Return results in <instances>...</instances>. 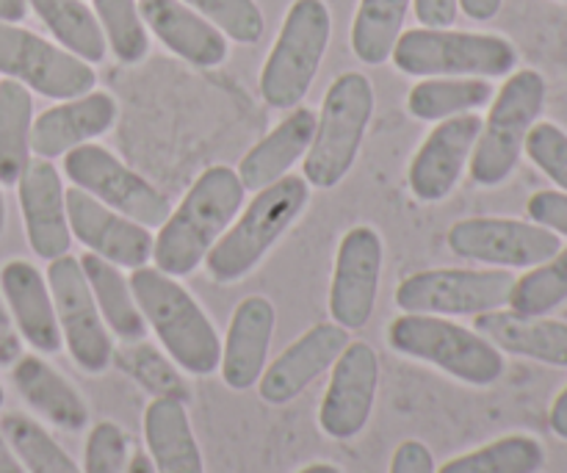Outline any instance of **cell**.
I'll list each match as a JSON object with an SVG mask.
<instances>
[{
	"mask_svg": "<svg viewBox=\"0 0 567 473\" xmlns=\"http://www.w3.org/2000/svg\"><path fill=\"white\" fill-rule=\"evenodd\" d=\"M131 438L116 421H97L86 435L83 473H125Z\"/></svg>",
	"mask_w": 567,
	"mask_h": 473,
	"instance_id": "f35d334b",
	"label": "cell"
},
{
	"mask_svg": "<svg viewBox=\"0 0 567 473\" xmlns=\"http://www.w3.org/2000/svg\"><path fill=\"white\" fill-rule=\"evenodd\" d=\"M241 177L233 166H208L155 236L153 264L169 277H188L244 208Z\"/></svg>",
	"mask_w": 567,
	"mask_h": 473,
	"instance_id": "6da1fadb",
	"label": "cell"
},
{
	"mask_svg": "<svg viewBox=\"0 0 567 473\" xmlns=\"http://www.w3.org/2000/svg\"><path fill=\"white\" fill-rule=\"evenodd\" d=\"M78 260H81L83 277H86L89 288H92V297L97 302V310L103 316L105 327L111 330V336H116L125 343L144 341L147 321H144L136 297H133L131 280L122 275L120 266L109 264V260L94 253H86Z\"/></svg>",
	"mask_w": 567,
	"mask_h": 473,
	"instance_id": "83f0119b",
	"label": "cell"
},
{
	"mask_svg": "<svg viewBox=\"0 0 567 473\" xmlns=\"http://www.w3.org/2000/svg\"><path fill=\"white\" fill-rule=\"evenodd\" d=\"M504 0H460V11L474 22H491L496 20L502 11Z\"/></svg>",
	"mask_w": 567,
	"mask_h": 473,
	"instance_id": "f6af8a7d",
	"label": "cell"
},
{
	"mask_svg": "<svg viewBox=\"0 0 567 473\" xmlns=\"http://www.w3.org/2000/svg\"><path fill=\"white\" fill-rule=\"evenodd\" d=\"M11 380L22 402L44 419L48 424L59 426L64 432H81L89 424L86 399L78 393V388L66 380L61 371H55L48 360L39 354H22L11 366Z\"/></svg>",
	"mask_w": 567,
	"mask_h": 473,
	"instance_id": "d4e9b609",
	"label": "cell"
},
{
	"mask_svg": "<svg viewBox=\"0 0 567 473\" xmlns=\"http://www.w3.org/2000/svg\"><path fill=\"white\" fill-rule=\"evenodd\" d=\"M482 133V116L460 114L452 120L437 122L415 150L408 169L410 192L419 203H441L457 188L471 155H474L476 138Z\"/></svg>",
	"mask_w": 567,
	"mask_h": 473,
	"instance_id": "e0dca14e",
	"label": "cell"
},
{
	"mask_svg": "<svg viewBox=\"0 0 567 473\" xmlns=\"http://www.w3.org/2000/svg\"><path fill=\"white\" fill-rule=\"evenodd\" d=\"M28 14L25 0H0V22H22Z\"/></svg>",
	"mask_w": 567,
	"mask_h": 473,
	"instance_id": "c3c4849f",
	"label": "cell"
},
{
	"mask_svg": "<svg viewBox=\"0 0 567 473\" xmlns=\"http://www.w3.org/2000/svg\"><path fill=\"white\" fill-rule=\"evenodd\" d=\"M524 153L559 192L567 194V133L554 122H535L524 144Z\"/></svg>",
	"mask_w": 567,
	"mask_h": 473,
	"instance_id": "ab89813d",
	"label": "cell"
},
{
	"mask_svg": "<svg viewBox=\"0 0 567 473\" xmlns=\"http://www.w3.org/2000/svg\"><path fill=\"white\" fill-rule=\"evenodd\" d=\"M297 473H343V471L338 469V465H332V463H310Z\"/></svg>",
	"mask_w": 567,
	"mask_h": 473,
	"instance_id": "f907efd6",
	"label": "cell"
},
{
	"mask_svg": "<svg viewBox=\"0 0 567 473\" xmlns=\"http://www.w3.org/2000/svg\"><path fill=\"white\" fill-rule=\"evenodd\" d=\"M0 473H25L22 463L17 460L14 449H11L9 441L3 438V432H0Z\"/></svg>",
	"mask_w": 567,
	"mask_h": 473,
	"instance_id": "7dc6e473",
	"label": "cell"
},
{
	"mask_svg": "<svg viewBox=\"0 0 567 473\" xmlns=\"http://www.w3.org/2000/svg\"><path fill=\"white\" fill-rule=\"evenodd\" d=\"M391 59L413 78H504L518 66V50L498 33L421 25L402 31Z\"/></svg>",
	"mask_w": 567,
	"mask_h": 473,
	"instance_id": "8992f818",
	"label": "cell"
},
{
	"mask_svg": "<svg viewBox=\"0 0 567 473\" xmlns=\"http://www.w3.org/2000/svg\"><path fill=\"white\" fill-rule=\"evenodd\" d=\"M22 358V338L17 332L14 319L9 313V305H6L3 291H0V366L9 369L17 360Z\"/></svg>",
	"mask_w": 567,
	"mask_h": 473,
	"instance_id": "ee69618b",
	"label": "cell"
},
{
	"mask_svg": "<svg viewBox=\"0 0 567 473\" xmlns=\"http://www.w3.org/2000/svg\"><path fill=\"white\" fill-rule=\"evenodd\" d=\"M3 402H6V391H3V382H0V410H3Z\"/></svg>",
	"mask_w": 567,
	"mask_h": 473,
	"instance_id": "f5cc1de1",
	"label": "cell"
},
{
	"mask_svg": "<svg viewBox=\"0 0 567 473\" xmlns=\"http://www.w3.org/2000/svg\"><path fill=\"white\" fill-rule=\"evenodd\" d=\"M474 330L498 352L567 369V325L548 316H520L509 308L474 316Z\"/></svg>",
	"mask_w": 567,
	"mask_h": 473,
	"instance_id": "cb8c5ba5",
	"label": "cell"
},
{
	"mask_svg": "<svg viewBox=\"0 0 567 473\" xmlns=\"http://www.w3.org/2000/svg\"><path fill=\"white\" fill-rule=\"evenodd\" d=\"M324 399L319 408V426L332 441H352L369 426L380 391V358L365 341H349L332 366Z\"/></svg>",
	"mask_w": 567,
	"mask_h": 473,
	"instance_id": "9a60e30c",
	"label": "cell"
},
{
	"mask_svg": "<svg viewBox=\"0 0 567 473\" xmlns=\"http://www.w3.org/2000/svg\"><path fill=\"white\" fill-rule=\"evenodd\" d=\"M183 3L192 6L233 42L255 44L264 37L266 20L255 0H183Z\"/></svg>",
	"mask_w": 567,
	"mask_h": 473,
	"instance_id": "74e56055",
	"label": "cell"
},
{
	"mask_svg": "<svg viewBox=\"0 0 567 473\" xmlns=\"http://www.w3.org/2000/svg\"><path fill=\"white\" fill-rule=\"evenodd\" d=\"M277 327V310L271 299L247 297L238 302L233 310L230 325H227V336L221 341V360L219 374L230 391H249L258 385L260 374L269 366L271 338H275Z\"/></svg>",
	"mask_w": 567,
	"mask_h": 473,
	"instance_id": "ffe728a7",
	"label": "cell"
},
{
	"mask_svg": "<svg viewBox=\"0 0 567 473\" xmlns=\"http://www.w3.org/2000/svg\"><path fill=\"white\" fill-rule=\"evenodd\" d=\"M116 100L109 92H89L81 97L61 100L53 109L42 111L33 120L31 153L37 158H61L70 150L89 144L116 125Z\"/></svg>",
	"mask_w": 567,
	"mask_h": 473,
	"instance_id": "44dd1931",
	"label": "cell"
},
{
	"mask_svg": "<svg viewBox=\"0 0 567 473\" xmlns=\"http://www.w3.org/2000/svg\"><path fill=\"white\" fill-rule=\"evenodd\" d=\"M0 432L14 449L25 473H83L61 443L31 415L6 413L0 419Z\"/></svg>",
	"mask_w": 567,
	"mask_h": 473,
	"instance_id": "836d02e7",
	"label": "cell"
},
{
	"mask_svg": "<svg viewBox=\"0 0 567 473\" xmlns=\"http://www.w3.org/2000/svg\"><path fill=\"white\" fill-rule=\"evenodd\" d=\"M144 452L155 473H205L203 452L188 419L186 402L158 397L144 410Z\"/></svg>",
	"mask_w": 567,
	"mask_h": 473,
	"instance_id": "484cf974",
	"label": "cell"
},
{
	"mask_svg": "<svg viewBox=\"0 0 567 473\" xmlns=\"http://www.w3.org/2000/svg\"><path fill=\"white\" fill-rule=\"evenodd\" d=\"M546 465V449L532 435H504L485 446L443 463L435 473H537Z\"/></svg>",
	"mask_w": 567,
	"mask_h": 473,
	"instance_id": "d6a6232c",
	"label": "cell"
},
{
	"mask_svg": "<svg viewBox=\"0 0 567 473\" xmlns=\"http://www.w3.org/2000/svg\"><path fill=\"white\" fill-rule=\"evenodd\" d=\"M349 347V330L336 321H321L305 330L280 358L271 360L258 380V393L271 408L291 404L302 397L321 374L336 366L343 349Z\"/></svg>",
	"mask_w": 567,
	"mask_h": 473,
	"instance_id": "ac0fdd59",
	"label": "cell"
},
{
	"mask_svg": "<svg viewBox=\"0 0 567 473\" xmlns=\"http://www.w3.org/2000/svg\"><path fill=\"white\" fill-rule=\"evenodd\" d=\"M48 286L70 358L86 374H103L114 360V338L100 316L92 288L83 277L81 260L72 258L70 253L50 260Z\"/></svg>",
	"mask_w": 567,
	"mask_h": 473,
	"instance_id": "4fadbf2b",
	"label": "cell"
},
{
	"mask_svg": "<svg viewBox=\"0 0 567 473\" xmlns=\"http://www.w3.org/2000/svg\"><path fill=\"white\" fill-rule=\"evenodd\" d=\"M6 230V197H3V188H0V236Z\"/></svg>",
	"mask_w": 567,
	"mask_h": 473,
	"instance_id": "816d5d0a",
	"label": "cell"
},
{
	"mask_svg": "<svg viewBox=\"0 0 567 473\" xmlns=\"http://www.w3.org/2000/svg\"><path fill=\"white\" fill-rule=\"evenodd\" d=\"M546 78L537 70L509 72L504 86L491 100V114L482 120L474 155L468 161L471 181L496 188L509 181L520 164L524 144L546 105Z\"/></svg>",
	"mask_w": 567,
	"mask_h": 473,
	"instance_id": "52a82bcc",
	"label": "cell"
},
{
	"mask_svg": "<svg viewBox=\"0 0 567 473\" xmlns=\"http://www.w3.org/2000/svg\"><path fill=\"white\" fill-rule=\"evenodd\" d=\"M64 175L72 186L144 227H161L172 214L169 197L103 144L89 142L70 150L64 155Z\"/></svg>",
	"mask_w": 567,
	"mask_h": 473,
	"instance_id": "30bf717a",
	"label": "cell"
},
{
	"mask_svg": "<svg viewBox=\"0 0 567 473\" xmlns=\"http://www.w3.org/2000/svg\"><path fill=\"white\" fill-rule=\"evenodd\" d=\"M435 471L437 465H435V457H432L430 446L415 441V438L399 443L396 452H393L391 457V469H388V473H435Z\"/></svg>",
	"mask_w": 567,
	"mask_h": 473,
	"instance_id": "b9f144b4",
	"label": "cell"
},
{
	"mask_svg": "<svg viewBox=\"0 0 567 473\" xmlns=\"http://www.w3.org/2000/svg\"><path fill=\"white\" fill-rule=\"evenodd\" d=\"M66 222L70 233L89 249L120 269H138L153 258L155 236L150 227L127 219L78 186L66 188Z\"/></svg>",
	"mask_w": 567,
	"mask_h": 473,
	"instance_id": "2e32d148",
	"label": "cell"
},
{
	"mask_svg": "<svg viewBox=\"0 0 567 473\" xmlns=\"http://www.w3.org/2000/svg\"><path fill=\"white\" fill-rule=\"evenodd\" d=\"M563 3H567V0H563Z\"/></svg>",
	"mask_w": 567,
	"mask_h": 473,
	"instance_id": "db71d44e",
	"label": "cell"
},
{
	"mask_svg": "<svg viewBox=\"0 0 567 473\" xmlns=\"http://www.w3.org/2000/svg\"><path fill=\"white\" fill-rule=\"evenodd\" d=\"M493 94L487 78H426L410 89L408 111L421 122H443L485 109Z\"/></svg>",
	"mask_w": 567,
	"mask_h": 473,
	"instance_id": "f546056e",
	"label": "cell"
},
{
	"mask_svg": "<svg viewBox=\"0 0 567 473\" xmlns=\"http://www.w3.org/2000/svg\"><path fill=\"white\" fill-rule=\"evenodd\" d=\"M449 249L457 258L493 269H532L563 249V236L548 227L507 216H471L449 227Z\"/></svg>",
	"mask_w": 567,
	"mask_h": 473,
	"instance_id": "7c38bea8",
	"label": "cell"
},
{
	"mask_svg": "<svg viewBox=\"0 0 567 473\" xmlns=\"http://www.w3.org/2000/svg\"><path fill=\"white\" fill-rule=\"evenodd\" d=\"M0 72L59 103L89 94L97 83L92 64L17 22H0Z\"/></svg>",
	"mask_w": 567,
	"mask_h": 473,
	"instance_id": "8fae6325",
	"label": "cell"
},
{
	"mask_svg": "<svg viewBox=\"0 0 567 473\" xmlns=\"http://www.w3.org/2000/svg\"><path fill=\"white\" fill-rule=\"evenodd\" d=\"M316 133V114L305 105L291 109V114L275 127L266 138H260L252 150L238 164V177H241L247 192H260L271 186L280 177L288 175L297 161L308 155Z\"/></svg>",
	"mask_w": 567,
	"mask_h": 473,
	"instance_id": "4316f807",
	"label": "cell"
},
{
	"mask_svg": "<svg viewBox=\"0 0 567 473\" xmlns=\"http://www.w3.org/2000/svg\"><path fill=\"white\" fill-rule=\"evenodd\" d=\"M114 358L120 360L122 369H125L144 391L153 393L155 399L172 397L181 399V402L188 399L186 382L181 380V374L175 371L172 360L166 358V354H161L155 347H150V343H125L122 349H114Z\"/></svg>",
	"mask_w": 567,
	"mask_h": 473,
	"instance_id": "8d00e7d4",
	"label": "cell"
},
{
	"mask_svg": "<svg viewBox=\"0 0 567 473\" xmlns=\"http://www.w3.org/2000/svg\"><path fill=\"white\" fill-rule=\"evenodd\" d=\"M526 214L535 225L548 227L557 236L567 238V194L559 188H543L535 192L526 203Z\"/></svg>",
	"mask_w": 567,
	"mask_h": 473,
	"instance_id": "60d3db41",
	"label": "cell"
},
{
	"mask_svg": "<svg viewBox=\"0 0 567 473\" xmlns=\"http://www.w3.org/2000/svg\"><path fill=\"white\" fill-rule=\"evenodd\" d=\"M567 302V247L518 277L507 308L520 316H548Z\"/></svg>",
	"mask_w": 567,
	"mask_h": 473,
	"instance_id": "e575fe53",
	"label": "cell"
},
{
	"mask_svg": "<svg viewBox=\"0 0 567 473\" xmlns=\"http://www.w3.org/2000/svg\"><path fill=\"white\" fill-rule=\"evenodd\" d=\"M385 244L377 227L358 225L343 233L330 282V316L343 330H363L377 308Z\"/></svg>",
	"mask_w": 567,
	"mask_h": 473,
	"instance_id": "5bb4252c",
	"label": "cell"
},
{
	"mask_svg": "<svg viewBox=\"0 0 567 473\" xmlns=\"http://www.w3.org/2000/svg\"><path fill=\"white\" fill-rule=\"evenodd\" d=\"M0 291L22 341L39 354L61 352L64 338L48 277H42V271L28 260L14 258L0 266Z\"/></svg>",
	"mask_w": 567,
	"mask_h": 473,
	"instance_id": "7402d4cb",
	"label": "cell"
},
{
	"mask_svg": "<svg viewBox=\"0 0 567 473\" xmlns=\"http://www.w3.org/2000/svg\"><path fill=\"white\" fill-rule=\"evenodd\" d=\"M388 347L474 388L496 385L507 371L504 352L485 336L446 316L404 313L388 325Z\"/></svg>",
	"mask_w": 567,
	"mask_h": 473,
	"instance_id": "277c9868",
	"label": "cell"
},
{
	"mask_svg": "<svg viewBox=\"0 0 567 473\" xmlns=\"http://www.w3.org/2000/svg\"><path fill=\"white\" fill-rule=\"evenodd\" d=\"M55 42L86 64L105 59V37L97 14L83 0H25Z\"/></svg>",
	"mask_w": 567,
	"mask_h": 473,
	"instance_id": "4dcf8cb0",
	"label": "cell"
},
{
	"mask_svg": "<svg viewBox=\"0 0 567 473\" xmlns=\"http://www.w3.org/2000/svg\"><path fill=\"white\" fill-rule=\"evenodd\" d=\"M22 225L33 253L42 260H55L70 253L72 233L66 222V188L59 169L48 158H31L17 181Z\"/></svg>",
	"mask_w": 567,
	"mask_h": 473,
	"instance_id": "d6986e66",
	"label": "cell"
},
{
	"mask_svg": "<svg viewBox=\"0 0 567 473\" xmlns=\"http://www.w3.org/2000/svg\"><path fill=\"white\" fill-rule=\"evenodd\" d=\"M413 6L424 28H452L460 14V0H413Z\"/></svg>",
	"mask_w": 567,
	"mask_h": 473,
	"instance_id": "7bdbcfd3",
	"label": "cell"
},
{
	"mask_svg": "<svg viewBox=\"0 0 567 473\" xmlns=\"http://www.w3.org/2000/svg\"><path fill=\"white\" fill-rule=\"evenodd\" d=\"M332 37V14L324 0H293L280 33L260 70V94L271 109L302 105L313 86Z\"/></svg>",
	"mask_w": 567,
	"mask_h": 473,
	"instance_id": "ba28073f",
	"label": "cell"
},
{
	"mask_svg": "<svg viewBox=\"0 0 567 473\" xmlns=\"http://www.w3.org/2000/svg\"><path fill=\"white\" fill-rule=\"evenodd\" d=\"M103 37L122 64H138L150 53V33L138 0H92Z\"/></svg>",
	"mask_w": 567,
	"mask_h": 473,
	"instance_id": "d590c367",
	"label": "cell"
},
{
	"mask_svg": "<svg viewBox=\"0 0 567 473\" xmlns=\"http://www.w3.org/2000/svg\"><path fill=\"white\" fill-rule=\"evenodd\" d=\"M33 97L20 81H0V186H17L31 164Z\"/></svg>",
	"mask_w": 567,
	"mask_h": 473,
	"instance_id": "f1b7e54d",
	"label": "cell"
},
{
	"mask_svg": "<svg viewBox=\"0 0 567 473\" xmlns=\"http://www.w3.org/2000/svg\"><path fill=\"white\" fill-rule=\"evenodd\" d=\"M125 473H155L150 454L144 452V449H136V452L131 454V460H127V471Z\"/></svg>",
	"mask_w": 567,
	"mask_h": 473,
	"instance_id": "681fc988",
	"label": "cell"
},
{
	"mask_svg": "<svg viewBox=\"0 0 567 473\" xmlns=\"http://www.w3.org/2000/svg\"><path fill=\"white\" fill-rule=\"evenodd\" d=\"M513 286L507 269H426L399 282L396 305L404 313L482 316L507 308Z\"/></svg>",
	"mask_w": 567,
	"mask_h": 473,
	"instance_id": "9c48e42d",
	"label": "cell"
},
{
	"mask_svg": "<svg viewBox=\"0 0 567 473\" xmlns=\"http://www.w3.org/2000/svg\"><path fill=\"white\" fill-rule=\"evenodd\" d=\"M131 291L138 310L166 358L192 377L216 374L221 360V338L197 299L155 266H138L131 271Z\"/></svg>",
	"mask_w": 567,
	"mask_h": 473,
	"instance_id": "7a4b0ae2",
	"label": "cell"
},
{
	"mask_svg": "<svg viewBox=\"0 0 567 473\" xmlns=\"http://www.w3.org/2000/svg\"><path fill=\"white\" fill-rule=\"evenodd\" d=\"M413 0H360L352 22V50L363 64L380 66L391 59Z\"/></svg>",
	"mask_w": 567,
	"mask_h": 473,
	"instance_id": "1f68e13d",
	"label": "cell"
},
{
	"mask_svg": "<svg viewBox=\"0 0 567 473\" xmlns=\"http://www.w3.org/2000/svg\"><path fill=\"white\" fill-rule=\"evenodd\" d=\"M310 203V183L299 175L280 177L271 186L255 192L252 203L244 205L225 236L205 255L210 280L230 286L258 269L288 227L302 216Z\"/></svg>",
	"mask_w": 567,
	"mask_h": 473,
	"instance_id": "3957f363",
	"label": "cell"
},
{
	"mask_svg": "<svg viewBox=\"0 0 567 473\" xmlns=\"http://www.w3.org/2000/svg\"><path fill=\"white\" fill-rule=\"evenodd\" d=\"M374 86L363 72H343L327 89L316 114V133L305 155L310 188H336L352 172L374 116Z\"/></svg>",
	"mask_w": 567,
	"mask_h": 473,
	"instance_id": "5b68a950",
	"label": "cell"
},
{
	"mask_svg": "<svg viewBox=\"0 0 567 473\" xmlns=\"http://www.w3.org/2000/svg\"><path fill=\"white\" fill-rule=\"evenodd\" d=\"M138 11L144 25L183 61L203 70L225 64L227 37L183 0H138Z\"/></svg>",
	"mask_w": 567,
	"mask_h": 473,
	"instance_id": "603a6c76",
	"label": "cell"
},
{
	"mask_svg": "<svg viewBox=\"0 0 567 473\" xmlns=\"http://www.w3.org/2000/svg\"><path fill=\"white\" fill-rule=\"evenodd\" d=\"M548 426H551L554 435L567 441V385L559 391V397L554 399L551 413H548Z\"/></svg>",
	"mask_w": 567,
	"mask_h": 473,
	"instance_id": "bcb514c9",
	"label": "cell"
}]
</instances>
